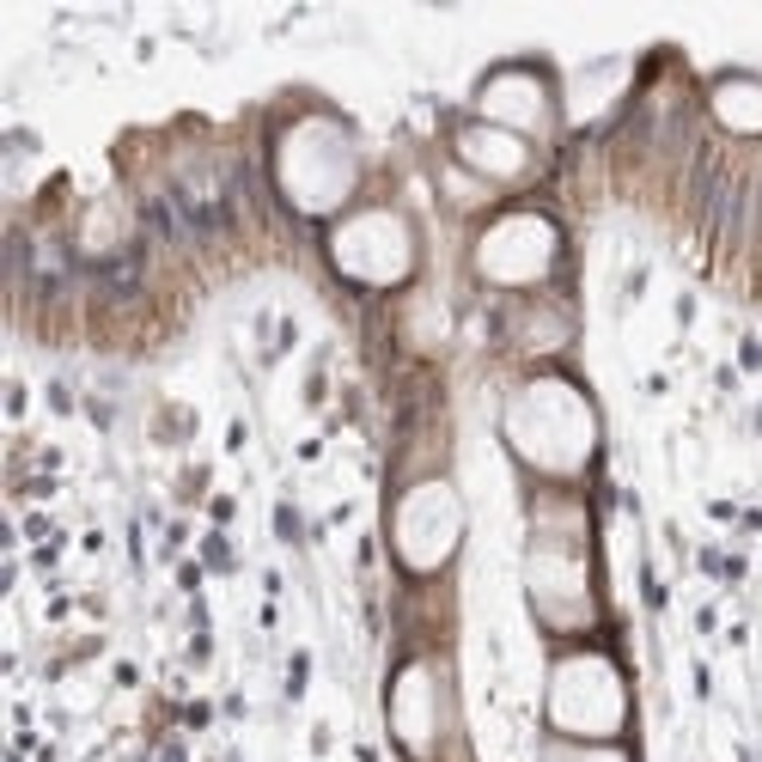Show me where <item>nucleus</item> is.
Here are the masks:
<instances>
[{"instance_id":"1","label":"nucleus","mask_w":762,"mask_h":762,"mask_svg":"<svg viewBox=\"0 0 762 762\" xmlns=\"http://www.w3.org/2000/svg\"><path fill=\"white\" fill-rule=\"evenodd\" d=\"M98 280H104V293H135L140 287V250H123V257H110L104 268H98Z\"/></svg>"}]
</instances>
